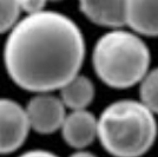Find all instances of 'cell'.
Instances as JSON below:
<instances>
[{
  "label": "cell",
  "mask_w": 158,
  "mask_h": 157,
  "mask_svg": "<svg viewBox=\"0 0 158 157\" xmlns=\"http://www.w3.org/2000/svg\"><path fill=\"white\" fill-rule=\"evenodd\" d=\"M85 58L78 25L56 11L26 14L10 30L4 62L10 78L30 92L59 90L77 76Z\"/></svg>",
  "instance_id": "1"
},
{
  "label": "cell",
  "mask_w": 158,
  "mask_h": 157,
  "mask_svg": "<svg viewBox=\"0 0 158 157\" xmlns=\"http://www.w3.org/2000/svg\"><path fill=\"white\" fill-rule=\"evenodd\" d=\"M157 121L140 100L120 99L107 105L98 118L97 137L114 157H140L157 137Z\"/></svg>",
  "instance_id": "2"
},
{
  "label": "cell",
  "mask_w": 158,
  "mask_h": 157,
  "mask_svg": "<svg viewBox=\"0 0 158 157\" xmlns=\"http://www.w3.org/2000/svg\"><path fill=\"white\" fill-rule=\"evenodd\" d=\"M151 54L137 33L111 28L96 43L92 64L98 78L113 89H127L140 83L149 71Z\"/></svg>",
  "instance_id": "3"
},
{
  "label": "cell",
  "mask_w": 158,
  "mask_h": 157,
  "mask_svg": "<svg viewBox=\"0 0 158 157\" xmlns=\"http://www.w3.org/2000/svg\"><path fill=\"white\" fill-rule=\"evenodd\" d=\"M30 130L25 109L13 99L0 98V155L18 150Z\"/></svg>",
  "instance_id": "4"
},
{
  "label": "cell",
  "mask_w": 158,
  "mask_h": 157,
  "mask_svg": "<svg viewBox=\"0 0 158 157\" xmlns=\"http://www.w3.org/2000/svg\"><path fill=\"white\" fill-rule=\"evenodd\" d=\"M65 109L59 97L50 92L37 93L25 108L30 129L41 135L56 132L61 128L65 119Z\"/></svg>",
  "instance_id": "5"
},
{
  "label": "cell",
  "mask_w": 158,
  "mask_h": 157,
  "mask_svg": "<svg viewBox=\"0 0 158 157\" xmlns=\"http://www.w3.org/2000/svg\"><path fill=\"white\" fill-rule=\"evenodd\" d=\"M98 119L92 112L84 110H72L65 116L61 124V135L69 144L77 150H81L97 138Z\"/></svg>",
  "instance_id": "6"
},
{
  "label": "cell",
  "mask_w": 158,
  "mask_h": 157,
  "mask_svg": "<svg viewBox=\"0 0 158 157\" xmlns=\"http://www.w3.org/2000/svg\"><path fill=\"white\" fill-rule=\"evenodd\" d=\"M124 18L135 33L158 37V0H125Z\"/></svg>",
  "instance_id": "7"
},
{
  "label": "cell",
  "mask_w": 158,
  "mask_h": 157,
  "mask_svg": "<svg viewBox=\"0 0 158 157\" xmlns=\"http://www.w3.org/2000/svg\"><path fill=\"white\" fill-rule=\"evenodd\" d=\"M79 8L93 24L109 28L125 25V0H78Z\"/></svg>",
  "instance_id": "8"
},
{
  "label": "cell",
  "mask_w": 158,
  "mask_h": 157,
  "mask_svg": "<svg viewBox=\"0 0 158 157\" xmlns=\"http://www.w3.org/2000/svg\"><path fill=\"white\" fill-rule=\"evenodd\" d=\"M59 90V98L63 104L71 110H84L94 98V85L92 80L79 73Z\"/></svg>",
  "instance_id": "9"
},
{
  "label": "cell",
  "mask_w": 158,
  "mask_h": 157,
  "mask_svg": "<svg viewBox=\"0 0 158 157\" xmlns=\"http://www.w3.org/2000/svg\"><path fill=\"white\" fill-rule=\"evenodd\" d=\"M140 102L155 115H158V67L148 71L140 80Z\"/></svg>",
  "instance_id": "10"
},
{
  "label": "cell",
  "mask_w": 158,
  "mask_h": 157,
  "mask_svg": "<svg viewBox=\"0 0 158 157\" xmlns=\"http://www.w3.org/2000/svg\"><path fill=\"white\" fill-rule=\"evenodd\" d=\"M21 14L19 0H0V34L10 31Z\"/></svg>",
  "instance_id": "11"
},
{
  "label": "cell",
  "mask_w": 158,
  "mask_h": 157,
  "mask_svg": "<svg viewBox=\"0 0 158 157\" xmlns=\"http://www.w3.org/2000/svg\"><path fill=\"white\" fill-rule=\"evenodd\" d=\"M21 12L26 14H34L45 10L48 0H19Z\"/></svg>",
  "instance_id": "12"
},
{
  "label": "cell",
  "mask_w": 158,
  "mask_h": 157,
  "mask_svg": "<svg viewBox=\"0 0 158 157\" xmlns=\"http://www.w3.org/2000/svg\"><path fill=\"white\" fill-rule=\"evenodd\" d=\"M19 157H59L56 154H53L51 151L41 150V149H34V150L26 151L24 154H21Z\"/></svg>",
  "instance_id": "13"
},
{
  "label": "cell",
  "mask_w": 158,
  "mask_h": 157,
  "mask_svg": "<svg viewBox=\"0 0 158 157\" xmlns=\"http://www.w3.org/2000/svg\"><path fill=\"white\" fill-rule=\"evenodd\" d=\"M70 157H97L94 154H92V152H90V151H85V150H78L77 152H74V154H72Z\"/></svg>",
  "instance_id": "14"
},
{
  "label": "cell",
  "mask_w": 158,
  "mask_h": 157,
  "mask_svg": "<svg viewBox=\"0 0 158 157\" xmlns=\"http://www.w3.org/2000/svg\"><path fill=\"white\" fill-rule=\"evenodd\" d=\"M48 1H59V0H48Z\"/></svg>",
  "instance_id": "15"
}]
</instances>
